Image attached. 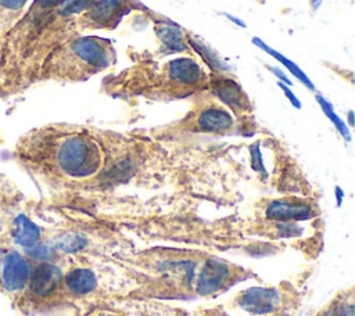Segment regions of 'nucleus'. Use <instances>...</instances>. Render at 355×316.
Listing matches in <instances>:
<instances>
[{
  "mask_svg": "<svg viewBox=\"0 0 355 316\" xmlns=\"http://www.w3.org/2000/svg\"><path fill=\"white\" fill-rule=\"evenodd\" d=\"M90 7L92 19L97 22H107L119 11L121 3L119 0H93Z\"/></svg>",
  "mask_w": 355,
  "mask_h": 316,
  "instance_id": "dca6fc26",
  "label": "nucleus"
},
{
  "mask_svg": "<svg viewBox=\"0 0 355 316\" xmlns=\"http://www.w3.org/2000/svg\"><path fill=\"white\" fill-rule=\"evenodd\" d=\"M3 98H7V96H6L4 90L1 89V86H0V100H3Z\"/></svg>",
  "mask_w": 355,
  "mask_h": 316,
  "instance_id": "cd10ccee",
  "label": "nucleus"
},
{
  "mask_svg": "<svg viewBox=\"0 0 355 316\" xmlns=\"http://www.w3.org/2000/svg\"><path fill=\"white\" fill-rule=\"evenodd\" d=\"M198 316H229L220 306L198 310Z\"/></svg>",
  "mask_w": 355,
  "mask_h": 316,
  "instance_id": "412c9836",
  "label": "nucleus"
},
{
  "mask_svg": "<svg viewBox=\"0 0 355 316\" xmlns=\"http://www.w3.org/2000/svg\"><path fill=\"white\" fill-rule=\"evenodd\" d=\"M35 261L22 249L3 248L0 258V291L14 305L22 295Z\"/></svg>",
  "mask_w": 355,
  "mask_h": 316,
  "instance_id": "39448f33",
  "label": "nucleus"
},
{
  "mask_svg": "<svg viewBox=\"0 0 355 316\" xmlns=\"http://www.w3.org/2000/svg\"><path fill=\"white\" fill-rule=\"evenodd\" d=\"M1 252H3V247L0 245V258H1Z\"/></svg>",
  "mask_w": 355,
  "mask_h": 316,
  "instance_id": "c85d7f7f",
  "label": "nucleus"
},
{
  "mask_svg": "<svg viewBox=\"0 0 355 316\" xmlns=\"http://www.w3.org/2000/svg\"><path fill=\"white\" fill-rule=\"evenodd\" d=\"M322 1H323V0H312V7H313V10H318V7L320 6Z\"/></svg>",
  "mask_w": 355,
  "mask_h": 316,
  "instance_id": "a878e982",
  "label": "nucleus"
},
{
  "mask_svg": "<svg viewBox=\"0 0 355 316\" xmlns=\"http://www.w3.org/2000/svg\"><path fill=\"white\" fill-rule=\"evenodd\" d=\"M277 85H279V87L283 90V93H284V96L288 98V101L295 107V108H301V101L297 98V96L291 91V89L287 86V85H284V83H282V82H277Z\"/></svg>",
  "mask_w": 355,
  "mask_h": 316,
  "instance_id": "6ab92c4d",
  "label": "nucleus"
},
{
  "mask_svg": "<svg viewBox=\"0 0 355 316\" xmlns=\"http://www.w3.org/2000/svg\"><path fill=\"white\" fill-rule=\"evenodd\" d=\"M316 316H354L352 291L348 294H338Z\"/></svg>",
  "mask_w": 355,
  "mask_h": 316,
  "instance_id": "4468645a",
  "label": "nucleus"
},
{
  "mask_svg": "<svg viewBox=\"0 0 355 316\" xmlns=\"http://www.w3.org/2000/svg\"><path fill=\"white\" fill-rule=\"evenodd\" d=\"M96 287V273L87 266L69 261V263L64 269L61 284L64 305H73L78 301H82L83 298L93 294Z\"/></svg>",
  "mask_w": 355,
  "mask_h": 316,
  "instance_id": "0eeeda50",
  "label": "nucleus"
},
{
  "mask_svg": "<svg viewBox=\"0 0 355 316\" xmlns=\"http://www.w3.org/2000/svg\"><path fill=\"white\" fill-rule=\"evenodd\" d=\"M29 0H0V42L28 8Z\"/></svg>",
  "mask_w": 355,
  "mask_h": 316,
  "instance_id": "9b49d317",
  "label": "nucleus"
},
{
  "mask_svg": "<svg viewBox=\"0 0 355 316\" xmlns=\"http://www.w3.org/2000/svg\"><path fill=\"white\" fill-rule=\"evenodd\" d=\"M315 98H316V101L319 103V105H320V108H322V111L326 114V116L331 121V123L336 126V129L340 132V134L347 140V141H349L351 140V134H349V130L347 129V126H345V123H344V121H341V118L334 112V109H333V105L322 96V94H316L315 96Z\"/></svg>",
  "mask_w": 355,
  "mask_h": 316,
  "instance_id": "f3484780",
  "label": "nucleus"
},
{
  "mask_svg": "<svg viewBox=\"0 0 355 316\" xmlns=\"http://www.w3.org/2000/svg\"><path fill=\"white\" fill-rule=\"evenodd\" d=\"M168 72L171 79L184 85H194L200 82L202 78V71L200 65L186 57L171 61Z\"/></svg>",
  "mask_w": 355,
  "mask_h": 316,
  "instance_id": "9d476101",
  "label": "nucleus"
},
{
  "mask_svg": "<svg viewBox=\"0 0 355 316\" xmlns=\"http://www.w3.org/2000/svg\"><path fill=\"white\" fill-rule=\"evenodd\" d=\"M87 316H126V315L116 313V312H110V310H98V312H94V313L87 315Z\"/></svg>",
  "mask_w": 355,
  "mask_h": 316,
  "instance_id": "5701e85b",
  "label": "nucleus"
},
{
  "mask_svg": "<svg viewBox=\"0 0 355 316\" xmlns=\"http://www.w3.org/2000/svg\"><path fill=\"white\" fill-rule=\"evenodd\" d=\"M10 157L37 183L55 190L92 177L101 165V151L94 139L64 125L40 126L24 133Z\"/></svg>",
  "mask_w": 355,
  "mask_h": 316,
  "instance_id": "f257e3e1",
  "label": "nucleus"
},
{
  "mask_svg": "<svg viewBox=\"0 0 355 316\" xmlns=\"http://www.w3.org/2000/svg\"><path fill=\"white\" fill-rule=\"evenodd\" d=\"M157 35L161 39L162 44L171 51H183L186 49L183 33L176 26L162 25L157 29Z\"/></svg>",
  "mask_w": 355,
  "mask_h": 316,
  "instance_id": "2eb2a0df",
  "label": "nucleus"
},
{
  "mask_svg": "<svg viewBox=\"0 0 355 316\" xmlns=\"http://www.w3.org/2000/svg\"><path fill=\"white\" fill-rule=\"evenodd\" d=\"M265 215L273 220H302L311 218L312 207L293 200H276L268 205Z\"/></svg>",
  "mask_w": 355,
  "mask_h": 316,
  "instance_id": "6e6552de",
  "label": "nucleus"
},
{
  "mask_svg": "<svg viewBox=\"0 0 355 316\" xmlns=\"http://www.w3.org/2000/svg\"><path fill=\"white\" fill-rule=\"evenodd\" d=\"M234 304L251 316H290L295 309L275 287L248 288L234 298Z\"/></svg>",
  "mask_w": 355,
  "mask_h": 316,
  "instance_id": "423d86ee",
  "label": "nucleus"
},
{
  "mask_svg": "<svg viewBox=\"0 0 355 316\" xmlns=\"http://www.w3.org/2000/svg\"><path fill=\"white\" fill-rule=\"evenodd\" d=\"M215 93L220 101L236 111L245 109V94L241 87L232 79H219L215 85Z\"/></svg>",
  "mask_w": 355,
  "mask_h": 316,
  "instance_id": "f8f14e48",
  "label": "nucleus"
},
{
  "mask_svg": "<svg viewBox=\"0 0 355 316\" xmlns=\"http://www.w3.org/2000/svg\"><path fill=\"white\" fill-rule=\"evenodd\" d=\"M44 226L35 219V207L17 187L0 172V245L26 251L40 243Z\"/></svg>",
  "mask_w": 355,
  "mask_h": 316,
  "instance_id": "f03ea898",
  "label": "nucleus"
},
{
  "mask_svg": "<svg viewBox=\"0 0 355 316\" xmlns=\"http://www.w3.org/2000/svg\"><path fill=\"white\" fill-rule=\"evenodd\" d=\"M252 43L257 46V47H259L261 50H263L266 54H269L270 57H273L275 60H277L279 62H282L301 83H304L308 89H311V90H315V85L312 83V80L306 76V73L298 67V65H295L291 60H288V58H286L283 54H280L279 51H276V50H273V49H270L265 42H262L259 37H252Z\"/></svg>",
  "mask_w": 355,
  "mask_h": 316,
  "instance_id": "ddd939ff",
  "label": "nucleus"
},
{
  "mask_svg": "<svg viewBox=\"0 0 355 316\" xmlns=\"http://www.w3.org/2000/svg\"><path fill=\"white\" fill-rule=\"evenodd\" d=\"M336 197H337V204L340 205V204H341V200H343V197H344V193L341 191L340 187H336Z\"/></svg>",
  "mask_w": 355,
  "mask_h": 316,
  "instance_id": "393cba45",
  "label": "nucleus"
},
{
  "mask_svg": "<svg viewBox=\"0 0 355 316\" xmlns=\"http://www.w3.org/2000/svg\"><path fill=\"white\" fill-rule=\"evenodd\" d=\"M247 277V272L223 259L208 256L200 261L193 292L198 297H214Z\"/></svg>",
  "mask_w": 355,
  "mask_h": 316,
  "instance_id": "20e7f679",
  "label": "nucleus"
},
{
  "mask_svg": "<svg viewBox=\"0 0 355 316\" xmlns=\"http://www.w3.org/2000/svg\"><path fill=\"white\" fill-rule=\"evenodd\" d=\"M269 71L279 79V82H282V83H284V85H287V86H293V82H291L279 68H276V67H269Z\"/></svg>",
  "mask_w": 355,
  "mask_h": 316,
  "instance_id": "4be33fe9",
  "label": "nucleus"
},
{
  "mask_svg": "<svg viewBox=\"0 0 355 316\" xmlns=\"http://www.w3.org/2000/svg\"><path fill=\"white\" fill-rule=\"evenodd\" d=\"M348 119H349V125L352 126L354 125V112L352 111L348 112Z\"/></svg>",
  "mask_w": 355,
  "mask_h": 316,
  "instance_id": "bb28decb",
  "label": "nucleus"
},
{
  "mask_svg": "<svg viewBox=\"0 0 355 316\" xmlns=\"http://www.w3.org/2000/svg\"><path fill=\"white\" fill-rule=\"evenodd\" d=\"M226 15V18L227 19H230L233 24H236L237 26H240V28H245V24L241 21V19H239V18H236V17H233V15H230V14H225Z\"/></svg>",
  "mask_w": 355,
  "mask_h": 316,
  "instance_id": "b1692460",
  "label": "nucleus"
},
{
  "mask_svg": "<svg viewBox=\"0 0 355 316\" xmlns=\"http://www.w3.org/2000/svg\"><path fill=\"white\" fill-rule=\"evenodd\" d=\"M64 269L58 263L35 261L28 284L12 308L24 316H33L65 306L61 291Z\"/></svg>",
  "mask_w": 355,
  "mask_h": 316,
  "instance_id": "7ed1b4c3",
  "label": "nucleus"
},
{
  "mask_svg": "<svg viewBox=\"0 0 355 316\" xmlns=\"http://www.w3.org/2000/svg\"><path fill=\"white\" fill-rule=\"evenodd\" d=\"M198 129L208 133H216V132H225L232 128L233 118L229 111L219 108V107H211L204 109L197 119Z\"/></svg>",
  "mask_w": 355,
  "mask_h": 316,
  "instance_id": "1a4fd4ad",
  "label": "nucleus"
},
{
  "mask_svg": "<svg viewBox=\"0 0 355 316\" xmlns=\"http://www.w3.org/2000/svg\"><path fill=\"white\" fill-rule=\"evenodd\" d=\"M251 158H252V168L255 170H263V165H262V158H261V152L257 146L251 147Z\"/></svg>",
  "mask_w": 355,
  "mask_h": 316,
  "instance_id": "aec40b11",
  "label": "nucleus"
},
{
  "mask_svg": "<svg viewBox=\"0 0 355 316\" xmlns=\"http://www.w3.org/2000/svg\"><path fill=\"white\" fill-rule=\"evenodd\" d=\"M191 46L201 54V57L205 60V62L214 68V69H226L227 67H225L223 62H220V60L218 58L216 54H214L207 46H204L202 43H197V42H191Z\"/></svg>",
  "mask_w": 355,
  "mask_h": 316,
  "instance_id": "a211bd4d",
  "label": "nucleus"
}]
</instances>
